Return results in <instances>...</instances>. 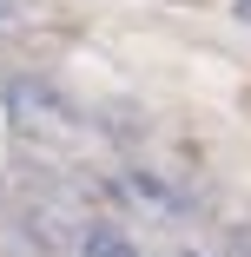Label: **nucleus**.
I'll use <instances>...</instances> for the list:
<instances>
[{"label": "nucleus", "instance_id": "4", "mask_svg": "<svg viewBox=\"0 0 251 257\" xmlns=\"http://www.w3.org/2000/svg\"><path fill=\"white\" fill-rule=\"evenodd\" d=\"M179 257H198V250H179Z\"/></svg>", "mask_w": 251, "mask_h": 257}, {"label": "nucleus", "instance_id": "1", "mask_svg": "<svg viewBox=\"0 0 251 257\" xmlns=\"http://www.w3.org/2000/svg\"><path fill=\"white\" fill-rule=\"evenodd\" d=\"M79 257H139V244H132V237H119V231H86Z\"/></svg>", "mask_w": 251, "mask_h": 257}, {"label": "nucleus", "instance_id": "3", "mask_svg": "<svg viewBox=\"0 0 251 257\" xmlns=\"http://www.w3.org/2000/svg\"><path fill=\"white\" fill-rule=\"evenodd\" d=\"M0 20H7V0H0Z\"/></svg>", "mask_w": 251, "mask_h": 257}, {"label": "nucleus", "instance_id": "2", "mask_svg": "<svg viewBox=\"0 0 251 257\" xmlns=\"http://www.w3.org/2000/svg\"><path fill=\"white\" fill-rule=\"evenodd\" d=\"M126 185H132V198H145V204H152V211H165V218H172V211H185V204H179V198H172L159 178H145V172H132Z\"/></svg>", "mask_w": 251, "mask_h": 257}]
</instances>
